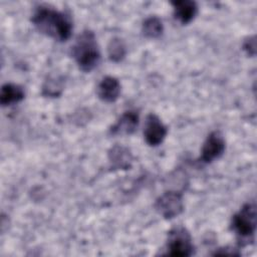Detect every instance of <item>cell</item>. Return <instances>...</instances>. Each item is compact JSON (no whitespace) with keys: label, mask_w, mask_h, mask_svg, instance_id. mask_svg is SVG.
I'll list each match as a JSON object with an SVG mask.
<instances>
[{"label":"cell","mask_w":257,"mask_h":257,"mask_svg":"<svg viewBox=\"0 0 257 257\" xmlns=\"http://www.w3.org/2000/svg\"><path fill=\"white\" fill-rule=\"evenodd\" d=\"M31 21L41 33L58 41L67 40L73 28L68 15L48 6H39L34 11Z\"/></svg>","instance_id":"1"},{"label":"cell","mask_w":257,"mask_h":257,"mask_svg":"<svg viewBox=\"0 0 257 257\" xmlns=\"http://www.w3.org/2000/svg\"><path fill=\"white\" fill-rule=\"evenodd\" d=\"M72 56L83 71L92 70L100 60V51L92 31L84 30L79 34L71 49Z\"/></svg>","instance_id":"2"},{"label":"cell","mask_w":257,"mask_h":257,"mask_svg":"<svg viewBox=\"0 0 257 257\" xmlns=\"http://www.w3.org/2000/svg\"><path fill=\"white\" fill-rule=\"evenodd\" d=\"M232 229L240 241H249L253 238L256 229V207L253 203L245 204L233 216Z\"/></svg>","instance_id":"3"},{"label":"cell","mask_w":257,"mask_h":257,"mask_svg":"<svg viewBox=\"0 0 257 257\" xmlns=\"http://www.w3.org/2000/svg\"><path fill=\"white\" fill-rule=\"evenodd\" d=\"M167 254L171 256H191L194 254V245L190 233L182 226L169 232L167 241Z\"/></svg>","instance_id":"4"},{"label":"cell","mask_w":257,"mask_h":257,"mask_svg":"<svg viewBox=\"0 0 257 257\" xmlns=\"http://www.w3.org/2000/svg\"><path fill=\"white\" fill-rule=\"evenodd\" d=\"M155 208L165 219L175 218L184 208L182 195L178 192H167L156 201Z\"/></svg>","instance_id":"5"},{"label":"cell","mask_w":257,"mask_h":257,"mask_svg":"<svg viewBox=\"0 0 257 257\" xmlns=\"http://www.w3.org/2000/svg\"><path fill=\"white\" fill-rule=\"evenodd\" d=\"M167 127L160 117L155 113H150L146 117L144 125V138L148 145L159 146L167 136Z\"/></svg>","instance_id":"6"},{"label":"cell","mask_w":257,"mask_h":257,"mask_svg":"<svg viewBox=\"0 0 257 257\" xmlns=\"http://www.w3.org/2000/svg\"><path fill=\"white\" fill-rule=\"evenodd\" d=\"M225 151V141L219 132L211 133L205 141L200 161L203 163H211L215 159H218Z\"/></svg>","instance_id":"7"},{"label":"cell","mask_w":257,"mask_h":257,"mask_svg":"<svg viewBox=\"0 0 257 257\" xmlns=\"http://www.w3.org/2000/svg\"><path fill=\"white\" fill-rule=\"evenodd\" d=\"M120 93L119 81L112 76H105L97 86L98 97L106 102H112L117 99Z\"/></svg>","instance_id":"8"},{"label":"cell","mask_w":257,"mask_h":257,"mask_svg":"<svg viewBox=\"0 0 257 257\" xmlns=\"http://www.w3.org/2000/svg\"><path fill=\"white\" fill-rule=\"evenodd\" d=\"M139 124V114L134 110H127L122 113L115 124L110 127L111 135H131Z\"/></svg>","instance_id":"9"},{"label":"cell","mask_w":257,"mask_h":257,"mask_svg":"<svg viewBox=\"0 0 257 257\" xmlns=\"http://www.w3.org/2000/svg\"><path fill=\"white\" fill-rule=\"evenodd\" d=\"M171 3L174 6L175 18L182 24H187L195 18L198 11L196 2L191 0H178Z\"/></svg>","instance_id":"10"},{"label":"cell","mask_w":257,"mask_h":257,"mask_svg":"<svg viewBox=\"0 0 257 257\" xmlns=\"http://www.w3.org/2000/svg\"><path fill=\"white\" fill-rule=\"evenodd\" d=\"M24 89L14 83H6L1 88L0 102L3 106L9 105L15 102H19L24 98Z\"/></svg>","instance_id":"11"},{"label":"cell","mask_w":257,"mask_h":257,"mask_svg":"<svg viewBox=\"0 0 257 257\" xmlns=\"http://www.w3.org/2000/svg\"><path fill=\"white\" fill-rule=\"evenodd\" d=\"M109 160L117 169H128L132 163V155L126 148L115 146L109 152Z\"/></svg>","instance_id":"12"},{"label":"cell","mask_w":257,"mask_h":257,"mask_svg":"<svg viewBox=\"0 0 257 257\" xmlns=\"http://www.w3.org/2000/svg\"><path fill=\"white\" fill-rule=\"evenodd\" d=\"M163 30H164L163 23L156 16L147 18L143 24L144 35L149 38H157L161 36L163 33Z\"/></svg>","instance_id":"13"},{"label":"cell","mask_w":257,"mask_h":257,"mask_svg":"<svg viewBox=\"0 0 257 257\" xmlns=\"http://www.w3.org/2000/svg\"><path fill=\"white\" fill-rule=\"evenodd\" d=\"M108 56L112 61H119L125 55V45L119 38H113L110 40L108 47Z\"/></svg>","instance_id":"14"},{"label":"cell","mask_w":257,"mask_h":257,"mask_svg":"<svg viewBox=\"0 0 257 257\" xmlns=\"http://www.w3.org/2000/svg\"><path fill=\"white\" fill-rule=\"evenodd\" d=\"M61 84L58 83L56 80H48L46 84L43 86V93L50 96H56L61 91Z\"/></svg>","instance_id":"15"},{"label":"cell","mask_w":257,"mask_h":257,"mask_svg":"<svg viewBox=\"0 0 257 257\" xmlns=\"http://www.w3.org/2000/svg\"><path fill=\"white\" fill-rule=\"evenodd\" d=\"M256 48V41H255V36L248 37L243 44V49L249 54V55H254L255 54V49Z\"/></svg>","instance_id":"16"}]
</instances>
